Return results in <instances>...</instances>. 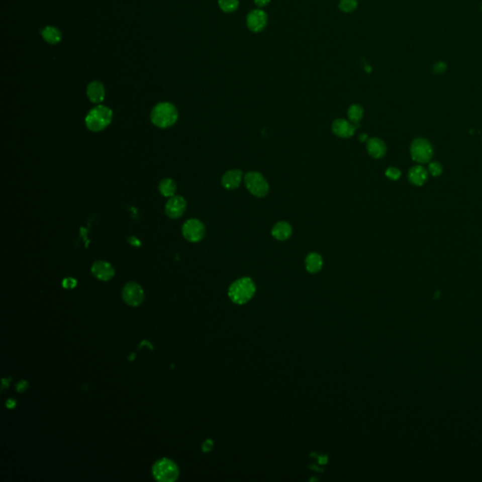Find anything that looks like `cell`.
Instances as JSON below:
<instances>
[{"mask_svg": "<svg viewBox=\"0 0 482 482\" xmlns=\"http://www.w3.org/2000/svg\"><path fill=\"white\" fill-rule=\"evenodd\" d=\"M256 292V285L251 278L243 277L231 283L228 296L234 304L242 305L247 304Z\"/></svg>", "mask_w": 482, "mask_h": 482, "instance_id": "cell-1", "label": "cell"}, {"mask_svg": "<svg viewBox=\"0 0 482 482\" xmlns=\"http://www.w3.org/2000/svg\"><path fill=\"white\" fill-rule=\"evenodd\" d=\"M177 119V109L174 105L169 102L158 103L151 112V121L153 125L159 128H169L175 125Z\"/></svg>", "mask_w": 482, "mask_h": 482, "instance_id": "cell-2", "label": "cell"}, {"mask_svg": "<svg viewBox=\"0 0 482 482\" xmlns=\"http://www.w3.org/2000/svg\"><path fill=\"white\" fill-rule=\"evenodd\" d=\"M113 113L104 105H98L91 109L85 118L87 128L91 132H100L111 125Z\"/></svg>", "mask_w": 482, "mask_h": 482, "instance_id": "cell-3", "label": "cell"}, {"mask_svg": "<svg viewBox=\"0 0 482 482\" xmlns=\"http://www.w3.org/2000/svg\"><path fill=\"white\" fill-rule=\"evenodd\" d=\"M153 475L157 481H175L178 477V467L170 459H160L153 466Z\"/></svg>", "mask_w": 482, "mask_h": 482, "instance_id": "cell-4", "label": "cell"}, {"mask_svg": "<svg viewBox=\"0 0 482 482\" xmlns=\"http://www.w3.org/2000/svg\"><path fill=\"white\" fill-rule=\"evenodd\" d=\"M244 183L249 192L257 198H263L269 190L266 178L257 171H249L245 174Z\"/></svg>", "mask_w": 482, "mask_h": 482, "instance_id": "cell-5", "label": "cell"}, {"mask_svg": "<svg viewBox=\"0 0 482 482\" xmlns=\"http://www.w3.org/2000/svg\"><path fill=\"white\" fill-rule=\"evenodd\" d=\"M433 155V149L429 141L424 139H416L411 146V156L418 163L430 161Z\"/></svg>", "mask_w": 482, "mask_h": 482, "instance_id": "cell-6", "label": "cell"}, {"mask_svg": "<svg viewBox=\"0 0 482 482\" xmlns=\"http://www.w3.org/2000/svg\"><path fill=\"white\" fill-rule=\"evenodd\" d=\"M183 237L189 242H199L206 235V227L204 223L197 219L187 220L182 226Z\"/></svg>", "mask_w": 482, "mask_h": 482, "instance_id": "cell-7", "label": "cell"}, {"mask_svg": "<svg viewBox=\"0 0 482 482\" xmlns=\"http://www.w3.org/2000/svg\"><path fill=\"white\" fill-rule=\"evenodd\" d=\"M122 296L126 304L130 306H139L144 300V292L141 285L137 282L126 283L122 291Z\"/></svg>", "mask_w": 482, "mask_h": 482, "instance_id": "cell-8", "label": "cell"}, {"mask_svg": "<svg viewBox=\"0 0 482 482\" xmlns=\"http://www.w3.org/2000/svg\"><path fill=\"white\" fill-rule=\"evenodd\" d=\"M267 15L266 12L261 9L251 11L246 18L248 29L253 33H259L266 29L267 25Z\"/></svg>", "mask_w": 482, "mask_h": 482, "instance_id": "cell-9", "label": "cell"}, {"mask_svg": "<svg viewBox=\"0 0 482 482\" xmlns=\"http://www.w3.org/2000/svg\"><path fill=\"white\" fill-rule=\"evenodd\" d=\"M186 202L180 195L171 197L165 205V213L171 219H178L185 213Z\"/></svg>", "mask_w": 482, "mask_h": 482, "instance_id": "cell-10", "label": "cell"}, {"mask_svg": "<svg viewBox=\"0 0 482 482\" xmlns=\"http://www.w3.org/2000/svg\"><path fill=\"white\" fill-rule=\"evenodd\" d=\"M359 127V125L352 124L350 121L345 119H336L333 122L332 131L333 133L342 138V139H349L351 138Z\"/></svg>", "mask_w": 482, "mask_h": 482, "instance_id": "cell-11", "label": "cell"}, {"mask_svg": "<svg viewBox=\"0 0 482 482\" xmlns=\"http://www.w3.org/2000/svg\"><path fill=\"white\" fill-rule=\"evenodd\" d=\"M91 272L98 280L104 282L110 281L115 273L112 265L106 261H97L91 267Z\"/></svg>", "mask_w": 482, "mask_h": 482, "instance_id": "cell-12", "label": "cell"}, {"mask_svg": "<svg viewBox=\"0 0 482 482\" xmlns=\"http://www.w3.org/2000/svg\"><path fill=\"white\" fill-rule=\"evenodd\" d=\"M243 177V172L238 169H234L226 171L222 178V185L224 188L233 190L238 188L241 184Z\"/></svg>", "mask_w": 482, "mask_h": 482, "instance_id": "cell-13", "label": "cell"}, {"mask_svg": "<svg viewBox=\"0 0 482 482\" xmlns=\"http://www.w3.org/2000/svg\"><path fill=\"white\" fill-rule=\"evenodd\" d=\"M366 150L369 156L378 159L386 154L385 143L378 138H371L366 141Z\"/></svg>", "mask_w": 482, "mask_h": 482, "instance_id": "cell-14", "label": "cell"}, {"mask_svg": "<svg viewBox=\"0 0 482 482\" xmlns=\"http://www.w3.org/2000/svg\"><path fill=\"white\" fill-rule=\"evenodd\" d=\"M87 95L94 104L103 102L106 95L104 85L99 81L90 82L87 87Z\"/></svg>", "mask_w": 482, "mask_h": 482, "instance_id": "cell-15", "label": "cell"}, {"mask_svg": "<svg viewBox=\"0 0 482 482\" xmlns=\"http://www.w3.org/2000/svg\"><path fill=\"white\" fill-rule=\"evenodd\" d=\"M322 267H323V259H322V256L318 252H310L306 256L305 267L309 273L316 274L321 270Z\"/></svg>", "mask_w": 482, "mask_h": 482, "instance_id": "cell-16", "label": "cell"}, {"mask_svg": "<svg viewBox=\"0 0 482 482\" xmlns=\"http://www.w3.org/2000/svg\"><path fill=\"white\" fill-rule=\"evenodd\" d=\"M271 235L275 239H277L279 241H284V240L288 239L291 237L292 226L286 222H279V223H275V225L272 227V230H271Z\"/></svg>", "mask_w": 482, "mask_h": 482, "instance_id": "cell-17", "label": "cell"}, {"mask_svg": "<svg viewBox=\"0 0 482 482\" xmlns=\"http://www.w3.org/2000/svg\"><path fill=\"white\" fill-rule=\"evenodd\" d=\"M427 171L421 166L413 167L409 171V180L414 185H423L427 180Z\"/></svg>", "mask_w": 482, "mask_h": 482, "instance_id": "cell-18", "label": "cell"}, {"mask_svg": "<svg viewBox=\"0 0 482 482\" xmlns=\"http://www.w3.org/2000/svg\"><path fill=\"white\" fill-rule=\"evenodd\" d=\"M41 34L44 38V40L46 41L50 45H57L61 41V32L55 27H46L45 29L41 30Z\"/></svg>", "mask_w": 482, "mask_h": 482, "instance_id": "cell-19", "label": "cell"}, {"mask_svg": "<svg viewBox=\"0 0 482 482\" xmlns=\"http://www.w3.org/2000/svg\"><path fill=\"white\" fill-rule=\"evenodd\" d=\"M176 184L171 178H164L158 185V190L164 197H172L176 192Z\"/></svg>", "mask_w": 482, "mask_h": 482, "instance_id": "cell-20", "label": "cell"}, {"mask_svg": "<svg viewBox=\"0 0 482 482\" xmlns=\"http://www.w3.org/2000/svg\"><path fill=\"white\" fill-rule=\"evenodd\" d=\"M348 117L352 124L358 125L363 118V107L358 104L351 105L348 110Z\"/></svg>", "mask_w": 482, "mask_h": 482, "instance_id": "cell-21", "label": "cell"}, {"mask_svg": "<svg viewBox=\"0 0 482 482\" xmlns=\"http://www.w3.org/2000/svg\"><path fill=\"white\" fill-rule=\"evenodd\" d=\"M221 10L226 14H232L236 12L239 6L238 0H218Z\"/></svg>", "mask_w": 482, "mask_h": 482, "instance_id": "cell-22", "label": "cell"}, {"mask_svg": "<svg viewBox=\"0 0 482 482\" xmlns=\"http://www.w3.org/2000/svg\"><path fill=\"white\" fill-rule=\"evenodd\" d=\"M358 7V1L357 0H340L339 2V9L343 13L349 14L352 13L356 10Z\"/></svg>", "mask_w": 482, "mask_h": 482, "instance_id": "cell-23", "label": "cell"}, {"mask_svg": "<svg viewBox=\"0 0 482 482\" xmlns=\"http://www.w3.org/2000/svg\"><path fill=\"white\" fill-rule=\"evenodd\" d=\"M385 175L389 179L391 180H398L400 179L401 175V172L398 168H395V167H390L388 168L385 171Z\"/></svg>", "mask_w": 482, "mask_h": 482, "instance_id": "cell-24", "label": "cell"}, {"mask_svg": "<svg viewBox=\"0 0 482 482\" xmlns=\"http://www.w3.org/2000/svg\"><path fill=\"white\" fill-rule=\"evenodd\" d=\"M429 170H430V172L433 175V176H438L441 174L442 172V166L440 164L437 163V162H432V163L430 164V167H429Z\"/></svg>", "mask_w": 482, "mask_h": 482, "instance_id": "cell-25", "label": "cell"}, {"mask_svg": "<svg viewBox=\"0 0 482 482\" xmlns=\"http://www.w3.org/2000/svg\"><path fill=\"white\" fill-rule=\"evenodd\" d=\"M62 285L66 290H72L76 286V280L74 278H65L62 282Z\"/></svg>", "mask_w": 482, "mask_h": 482, "instance_id": "cell-26", "label": "cell"}, {"mask_svg": "<svg viewBox=\"0 0 482 482\" xmlns=\"http://www.w3.org/2000/svg\"><path fill=\"white\" fill-rule=\"evenodd\" d=\"M213 446H214L213 441L210 440V439H208L207 441H205V443L202 445V449H203L204 452H209V451L212 450Z\"/></svg>", "mask_w": 482, "mask_h": 482, "instance_id": "cell-27", "label": "cell"}, {"mask_svg": "<svg viewBox=\"0 0 482 482\" xmlns=\"http://www.w3.org/2000/svg\"><path fill=\"white\" fill-rule=\"evenodd\" d=\"M270 1H271V0H253L254 4H255L257 7L259 8V9L267 6V5L270 3Z\"/></svg>", "mask_w": 482, "mask_h": 482, "instance_id": "cell-28", "label": "cell"}, {"mask_svg": "<svg viewBox=\"0 0 482 482\" xmlns=\"http://www.w3.org/2000/svg\"><path fill=\"white\" fill-rule=\"evenodd\" d=\"M127 240H128V242L132 245V246H136V247H140V246H141V241H140L138 238H135V237H130V238H128Z\"/></svg>", "mask_w": 482, "mask_h": 482, "instance_id": "cell-29", "label": "cell"}, {"mask_svg": "<svg viewBox=\"0 0 482 482\" xmlns=\"http://www.w3.org/2000/svg\"><path fill=\"white\" fill-rule=\"evenodd\" d=\"M359 139H360V141H363V142H364V141H367V135H365V134H361V135H360V137H359Z\"/></svg>", "mask_w": 482, "mask_h": 482, "instance_id": "cell-30", "label": "cell"}]
</instances>
